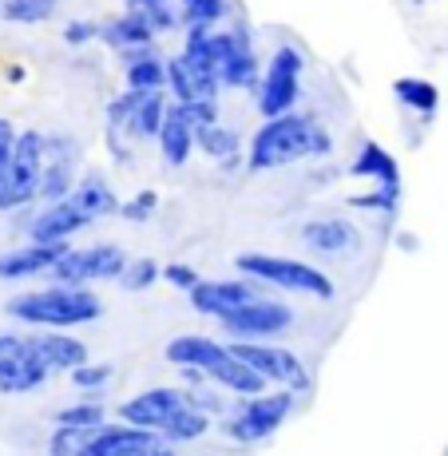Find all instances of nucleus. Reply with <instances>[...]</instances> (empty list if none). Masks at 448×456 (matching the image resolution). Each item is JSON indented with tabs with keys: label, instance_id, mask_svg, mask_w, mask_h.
Wrapping results in <instances>:
<instances>
[{
	"label": "nucleus",
	"instance_id": "nucleus-1",
	"mask_svg": "<svg viewBox=\"0 0 448 456\" xmlns=\"http://www.w3.org/2000/svg\"><path fill=\"white\" fill-rule=\"evenodd\" d=\"M333 155V135L318 116L305 111H286V116L266 119L254 131L250 147H246V171H278V167L302 163V159H330Z\"/></svg>",
	"mask_w": 448,
	"mask_h": 456
},
{
	"label": "nucleus",
	"instance_id": "nucleus-2",
	"mask_svg": "<svg viewBox=\"0 0 448 456\" xmlns=\"http://www.w3.org/2000/svg\"><path fill=\"white\" fill-rule=\"evenodd\" d=\"M4 314L32 330H76L103 318V297L92 286L56 282V286H44V290L12 294L4 302Z\"/></svg>",
	"mask_w": 448,
	"mask_h": 456
},
{
	"label": "nucleus",
	"instance_id": "nucleus-3",
	"mask_svg": "<svg viewBox=\"0 0 448 456\" xmlns=\"http://www.w3.org/2000/svg\"><path fill=\"white\" fill-rule=\"evenodd\" d=\"M234 266H239V274L254 278L262 286H278L286 294H310V297H322V302H330L338 294V286H333V278L326 270L310 266V262H297V258H282V254L246 250L234 258Z\"/></svg>",
	"mask_w": 448,
	"mask_h": 456
},
{
	"label": "nucleus",
	"instance_id": "nucleus-4",
	"mask_svg": "<svg viewBox=\"0 0 448 456\" xmlns=\"http://www.w3.org/2000/svg\"><path fill=\"white\" fill-rule=\"evenodd\" d=\"M294 405H297V393L289 389H274V393L266 389V393H254V397H242L234 405V413L223 420V433L234 444H262L286 425Z\"/></svg>",
	"mask_w": 448,
	"mask_h": 456
},
{
	"label": "nucleus",
	"instance_id": "nucleus-5",
	"mask_svg": "<svg viewBox=\"0 0 448 456\" xmlns=\"http://www.w3.org/2000/svg\"><path fill=\"white\" fill-rule=\"evenodd\" d=\"M302 72H305V56L294 44H278L274 56L262 68V80L254 87V103H258L262 119L286 116V111L297 108L302 100Z\"/></svg>",
	"mask_w": 448,
	"mask_h": 456
},
{
	"label": "nucleus",
	"instance_id": "nucleus-6",
	"mask_svg": "<svg viewBox=\"0 0 448 456\" xmlns=\"http://www.w3.org/2000/svg\"><path fill=\"white\" fill-rule=\"evenodd\" d=\"M48 362L40 357V346L32 333L0 330V393L4 397H29L48 385Z\"/></svg>",
	"mask_w": 448,
	"mask_h": 456
},
{
	"label": "nucleus",
	"instance_id": "nucleus-7",
	"mask_svg": "<svg viewBox=\"0 0 448 456\" xmlns=\"http://www.w3.org/2000/svg\"><path fill=\"white\" fill-rule=\"evenodd\" d=\"M167 108H171L167 92H135V87H127V92L108 103V147L119 143V135L159 139Z\"/></svg>",
	"mask_w": 448,
	"mask_h": 456
},
{
	"label": "nucleus",
	"instance_id": "nucleus-8",
	"mask_svg": "<svg viewBox=\"0 0 448 456\" xmlns=\"http://www.w3.org/2000/svg\"><path fill=\"white\" fill-rule=\"evenodd\" d=\"M40 175H44V131H20L12 151V167H8L4 183H0V210L12 215L40 199Z\"/></svg>",
	"mask_w": 448,
	"mask_h": 456
},
{
	"label": "nucleus",
	"instance_id": "nucleus-9",
	"mask_svg": "<svg viewBox=\"0 0 448 456\" xmlns=\"http://www.w3.org/2000/svg\"><path fill=\"white\" fill-rule=\"evenodd\" d=\"M215 68L226 92H254L262 80V60L254 52V37L246 24L215 28Z\"/></svg>",
	"mask_w": 448,
	"mask_h": 456
},
{
	"label": "nucleus",
	"instance_id": "nucleus-10",
	"mask_svg": "<svg viewBox=\"0 0 448 456\" xmlns=\"http://www.w3.org/2000/svg\"><path fill=\"white\" fill-rule=\"evenodd\" d=\"M127 254H123L116 242H95V247L84 250H68L56 266L48 270L52 282H64V286H87V282H119L123 270H127Z\"/></svg>",
	"mask_w": 448,
	"mask_h": 456
},
{
	"label": "nucleus",
	"instance_id": "nucleus-11",
	"mask_svg": "<svg viewBox=\"0 0 448 456\" xmlns=\"http://www.w3.org/2000/svg\"><path fill=\"white\" fill-rule=\"evenodd\" d=\"M231 349L242 357L250 370H258L270 385L278 389H289V393H310L314 389V377L305 370V362L286 346H262V341H231Z\"/></svg>",
	"mask_w": 448,
	"mask_h": 456
},
{
	"label": "nucleus",
	"instance_id": "nucleus-12",
	"mask_svg": "<svg viewBox=\"0 0 448 456\" xmlns=\"http://www.w3.org/2000/svg\"><path fill=\"white\" fill-rule=\"evenodd\" d=\"M218 326H223V333L231 341H266L294 326V310L286 302H278V297L262 294L254 302L239 305L234 314H226V318H218Z\"/></svg>",
	"mask_w": 448,
	"mask_h": 456
},
{
	"label": "nucleus",
	"instance_id": "nucleus-13",
	"mask_svg": "<svg viewBox=\"0 0 448 456\" xmlns=\"http://www.w3.org/2000/svg\"><path fill=\"white\" fill-rule=\"evenodd\" d=\"M80 456H175V444H167L151 428H135L119 420V425L92 428Z\"/></svg>",
	"mask_w": 448,
	"mask_h": 456
},
{
	"label": "nucleus",
	"instance_id": "nucleus-14",
	"mask_svg": "<svg viewBox=\"0 0 448 456\" xmlns=\"http://www.w3.org/2000/svg\"><path fill=\"white\" fill-rule=\"evenodd\" d=\"M80 143L72 135H44V175H40V199L44 203H60L76 191L80 175Z\"/></svg>",
	"mask_w": 448,
	"mask_h": 456
},
{
	"label": "nucleus",
	"instance_id": "nucleus-15",
	"mask_svg": "<svg viewBox=\"0 0 448 456\" xmlns=\"http://www.w3.org/2000/svg\"><path fill=\"white\" fill-rule=\"evenodd\" d=\"M191 405V389H171V385H155V389H143L135 397H127L119 405V420L135 428H151V433H163L171 425V417L179 409Z\"/></svg>",
	"mask_w": 448,
	"mask_h": 456
},
{
	"label": "nucleus",
	"instance_id": "nucleus-16",
	"mask_svg": "<svg viewBox=\"0 0 448 456\" xmlns=\"http://www.w3.org/2000/svg\"><path fill=\"white\" fill-rule=\"evenodd\" d=\"M302 242L305 250H314L318 258H354L362 254V226L354 218H338V215H322V218H305L302 223Z\"/></svg>",
	"mask_w": 448,
	"mask_h": 456
},
{
	"label": "nucleus",
	"instance_id": "nucleus-17",
	"mask_svg": "<svg viewBox=\"0 0 448 456\" xmlns=\"http://www.w3.org/2000/svg\"><path fill=\"white\" fill-rule=\"evenodd\" d=\"M254 297H262V282H254V278H203V282L191 290V305H195V314H203V318H226V314H234L239 305L254 302Z\"/></svg>",
	"mask_w": 448,
	"mask_h": 456
},
{
	"label": "nucleus",
	"instance_id": "nucleus-18",
	"mask_svg": "<svg viewBox=\"0 0 448 456\" xmlns=\"http://www.w3.org/2000/svg\"><path fill=\"white\" fill-rule=\"evenodd\" d=\"M68 250H72V242H32L29 239V247L0 254V282H24V278L48 274Z\"/></svg>",
	"mask_w": 448,
	"mask_h": 456
},
{
	"label": "nucleus",
	"instance_id": "nucleus-19",
	"mask_svg": "<svg viewBox=\"0 0 448 456\" xmlns=\"http://www.w3.org/2000/svg\"><path fill=\"white\" fill-rule=\"evenodd\" d=\"M84 226H92V218L72 199H60V203H44V210L29 223V239L32 242H72V234H80Z\"/></svg>",
	"mask_w": 448,
	"mask_h": 456
},
{
	"label": "nucleus",
	"instance_id": "nucleus-20",
	"mask_svg": "<svg viewBox=\"0 0 448 456\" xmlns=\"http://www.w3.org/2000/svg\"><path fill=\"white\" fill-rule=\"evenodd\" d=\"M349 179H365V183H373V187L401 195V167H397V155H393L389 147H381L377 139H365V143L357 147L354 163H349Z\"/></svg>",
	"mask_w": 448,
	"mask_h": 456
},
{
	"label": "nucleus",
	"instance_id": "nucleus-21",
	"mask_svg": "<svg viewBox=\"0 0 448 456\" xmlns=\"http://www.w3.org/2000/svg\"><path fill=\"white\" fill-rule=\"evenodd\" d=\"M195 147H199V131H195V124H191L187 108L171 100V108H167V119H163V127H159V151H163V159L171 163V167H183V163L191 159V151H195Z\"/></svg>",
	"mask_w": 448,
	"mask_h": 456
},
{
	"label": "nucleus",
	"instance_id": "nucleus-22",
	"mask_svg": "<svg viewBox=\"0 0 448 456\" xmlns=\"http://www.w3.org/2000/svg\"><path fill=\"white\" fill-rule=\"evenodd\" d=\"M123 60V80L135 92H167V56L155 48H127L119 52Z\"/></svg>",
	"mask_w": 448,
	"mask_h": 456
},
{
	"label": "nucleus",
	"instance_id": "nucleus-23",
	"mask_svg": "<svg viewBox=\"0 0 448 456\" xmlns=\"http://www.w3.org/2000/svg\"><path fill=\"white\" fill-rule=\"evenodd\" d=\"M40 346V357L48 362L52 373H72L80 370V365H87V346L80 338H72L68 330H40L32 333Z\"/></svg>",
	"mask_w": 448,
	"mask_h": 456
},
{
	"label": "nucleus",
	"instance_id": "nucleus-24",
	"mask_svg": "<svg viewBox=\"0 0 448 456\" xmlns=\"http://www.w3.org/2000/svg\"><path fill=\"white\" fill-rule=\"evenodd\" d=\"M68 199H72V203L80 207L84 215L92 218V223H95V218H108V215H116V210H119L116 191H111V183L103 179L100 171H84L80 183H76V191Z\"/></svg>",
	"mask_w": 448,
	"mask_h": 456
},
{
	"label": "nucleus",
	"instance_id": "nucleus-25",
	"mask_svg": "<svg viewBox=\"0 0 448 456\" xmlns=\"http://www.w3.org/2000/svg\"><path fill=\"white\" fill-rule=\"evenodd\" d=\"M393 100L428 124L441 111V87L433 80H425V76H401V80H393Z\"/></svg>",
	"mask_w": 448,
	"mask_h": 456
},
{
	"label": "nucleus",
	"instance_id": "nucleus-26",
	"mask_svg": "<svg viewBox=\"0 0 448 456\" xmlns=\"http://www.w3.org/2000/svg\"><path fill=\"white\" fill-rule=\"evenodd\" d=\"M100 40L116 52H127V48H151L155 44V28L135 12H119L116 20H103V32Z\"/></svg>",
	"mask_w": 448,
	"mask_h": 456
},
{
	"label": "nucleus",
	"instance_id": "nucleus-27",
	"mask_svg": "<svg viewBox=\"0 0 448 456\" xmlns=\"http://www.w3.org/2000/svg\"><path fill=\"white\" fill-rule=\"evenodd\" d=\"M210 433V413L207 409H199L195 401H191L187 409H179V413L171 417V425L163 428V441L167 444H175V449H179V444H195V441H203V436Z\"/></svg>",
	"mask_w": 448,
	"mask_h": 456
},
{
	"label": "nucleus",
	"instance_id": "nucleus-28",
	"mask_svg": "<svg viewBox=\"0 0 448 456\" xmlns=\"http://www.w3.org/2000/svg\"><path fill=\"white\" fill-rule=\"evenodd\" d=\"M199 151H203L210 163L234 167V163H239V155H242V139H239V131H234V127L215 124V127L199 131Z\"/></svg>",
	"mask_w": 448,
	"mask_h": 456
},
{
	"label": "nucleus",
	"instance_id": "nucleus-29",
	"mask_svg": "<svg viewBox=\"0 0 448 456\" xmlns=\"http://www.w3.org/2000/svg\"><path fill=\"white\" fill-rule=\"evenodd\" d=\"M123 12L143 16V20L155 28V37H163V32H175L183 24L179 0H123Z\"/></svg>",
	"mask_w": 448,
	"mask_h": 456
},
{
	"label": "nucleus",
	"instance_id": "nucleus-30",
	"mask_svg": "<svg viewBox=\"0 0 448 456\" xmlns=\"http://www.w3.org/2000/svg\"><path fill=\"white\" fill-rule=\"evenodd\" d=\"M56 8H60V0H0V20L32 28V24L52 20Z\"/></svg>",
	"mask_w": 448,
	"mask_h": 456
},
{
	"label": "nucleus",
	"instance_id": "nucleus-31",
	"mask_svg": "<svg viewBox=\"0 0 448 456\" xmlns=\"http://www.w3.org/2000/svg\"><path fill=\"white\" fill-rule=\"evenodd\" d=\"M167 92L175 95V103H191V100H207L203 87H199L195 72L187 68V60L179 56H167Z\"/></svg>",
	"mask_w": 448,
	"mask_h": 456
},
{
	"label": "nucleus",
	"instance_id": "nucleus-32",
	"mask_svg": "<svg viewBox=\"0 0 448 456\" xmlns=\"http://www.w3.org/2000/svg\"><path fill=\"white\" fill-rule=\"evenodd\" d=\"M52 425H68V428H100L108 425V409L100 401H76L52 413Z\"/></svg>",
	"mask_w": 448,
	"mask_h": 456
},
{
	"label": "nucleus",
	"instance_id": "nucleus-33",
	"mask_svg": "<svg viewBox=\"0 0 448 456\" xmlns=\"http://www.w3.org/2000/svg\"><path fill=\"white\" fill-rule=\"evenodd\" d=\"M159 278H163V266L155 258H131L127 270H123V278H119V286L127 294H143V290H151Z\"/></svg>",
	"mask_w": 448,
	"mask_h": 456
},
{
	"label": "nucleus",
	"instance_id": "nucleus-34",
	"mask_svg": "<svg viewBox=\"0 0 448 456\" xmlns=\"http://www.w3.org/2000/svg\"><path fill=\"white\" fill-rule=\"evenodd\" d=\"M92 428H68V425H56L48 436V456H80Z\"/></svg>",
	"mask_w": 448,
	"mask_h": 456
},
{
	"label": "nucleus",
	"instance_id": "nucleus-35",
	"mask_svg": "<svg viewBox=\"0 0 448 456\" xmlns=\"http://www.w3.org/2000/svg\"><path fill=\"white\" fill-rule=\"evenodd\" d=\"M155 210H159V191H155V187L135 191L127 203H119V215L127 218V223H151Z\"/></svg>",
	"mask_w": 448,
	"mask_h": 456
},
{
	"label": "nucleus",
	"instance_id": "nucleus-36",
	"mask_svg": "<svg viewBox=\"0 0 448 456\" xmlns=\"http://www.w3.org/2000/svg\"><path fill=\"white\" fill-rule=\"evenodd\" d=\"M183 24H218L226 16V0H179Z\"/></svg>",
	"mask_w": 448,
	"mask_h": 456
},
{
	"label": "nucleus",
	"instance_id": "nucleus-37",
	"mask_svg": "<svg viewBox=\"0 0 448 456\" xmlns=\"http://www.w3.org/2000/svg\"><path fill=\"white\" fill-rule=\"evenodd\" d=\"M349 207H357V210H373V215L393 218V215H397V207H401V195H393V191L373 187L369 195H354V199H349Z\"/></svg>",
	"mask_w": 448,
	"mask_h": 456
},
{
	"label": "nucleus",
	"instance_id": "nucleus-38",
	"mask_svg": "<svg viewBox=\"0 0 448 456\" xmlns=\"http://www.w3.org/2000/svg\"><path fill=\"white\" fill-rule=\"evenodd\" d=\"M72 377V385L76 389H84V393H95V389H103V385L111 381V365H103V362H87V365H80V370H72L68 373Z\"/></svg>",
	"mask_w": 448,
	"mask_h": 456
},
{
	"label": "nucleus",
	"instance_id": "nucleus-39",
	"mask_svg": "<svg viewBox=\"0 0 448 456\" xmlns=\"http://www.w3.org/2000/svg\"><path fill=\"white\" fill-rule=\"evenodd\" d=\"M163 282L175 286V290H183V294H191L199 282H203V274H199L191 262H167V266H163Z\"/></svg>",
	"mask_w": 448,
	"mask_h": 456
},
{
	"label": "nucleus",
	"instance_id": "nucleus-40",
	"mask_svg": "<svg viewBox=\"0 0 448 456\" xmlns=\"http://www.w3.org/2000/svg\"><path fill=\"white\" fill-rule=\"evenodd\" d=\"M183 108H187L195 131H207V127L223 124V116H218V100H191V103H183Z\"/></svg>",
	"mask_w": 448,
	"mask_h": 456
},
{
	"label": "nucleus",
	"instance_id": "nucleus-41",
	"mask_svg": "<svg viewBox=\"0 0 448 456\" xmlns=\"http://www.w3.org/2000/svg\"><path fill=\"white\" fill-rule=\"evenodd\" d=\"M100 32H103V24H95V20H68L60 37H64V44H72V48H84V44L100 40Z\"/></svg>",
	"mask_w": 448,
	"mask_h": 456
},
{
	"label": "nucleus",
	"instance_id": "nucleus-42",
	"mask_svg": "<svg viewBox=\"0 0 448 456\" xmlns=\"http://www.w3.org/2000/svg\"><path fill=\"white\" fill-rule=\"evenodd\" d=\"M16 139H20V131H16V124H12V119H0V183H4L8 167H12Z\"/></svg>",
	"mask_w": 448,
	"mask_h": 456
},
{
	"label": "nucleus",
	"instance_id": "nucleus-43",
	"mask_svg": "<svg viewBox=\"0 0 448 456\" xmlns=\"http://www.w3.org/2000/svg\"><path fill=\"white\" fill-rule=\"evenodd\" d=\"M397 247L405 250V254H417L420 250V239H417V234H409V231H401L397 234Z\"/></svg>",
	"mask_w": 448,
	"mask_h": 456
},
{
	"label": "nucleus",
	"instance_id": "nucleus-44",
	"mask_svg": "<svg viewBox=\"0 0 448 456\" xmlns=\"http://www.w3.org/2000/svg\"><path fill=\"white\" fill-rule=\"evenodd\" d=\"M24 76H29V72H24V64H8L4 68V80L8 84H24Z\"/></svg>",
	"mask_w": 448,
	"mask_h": 456
}]
</instances>
